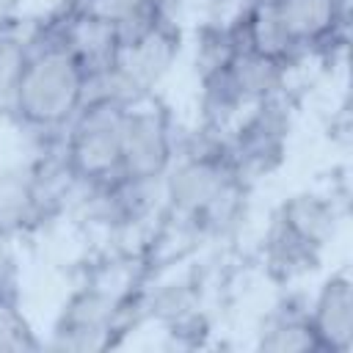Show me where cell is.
Masks as SVG:
<instances>
[{
	"mask_svg": "<svg viewBox=\"0 0 353 353\" xmlns=\"http://www.w3.org/2000/svg\"><path fill=\"white\" fill-rule=\"evenodd\" d=\"M50 28L61 39V44L72 52V58L80 63L83 74L108 69L119 58V50H121L119 30H116V25H110L105 19L72 11V14H63L61 19L50 22Z\"/></svg>",
	"mask_w": 353,
	"mask_h": 353,
	"instance_id": "10",
	"label": "cell"
},
{
	"mask_svg": "<svg viewBox=\"0 0 353 353\" xmlns=\"http://www.w3.org/2000/svg\"><path fill=\"white\" fill-rule=\"evenodd\" d=\"M281 19L303 50L314 52L325 63L334 52H345L347 44V0H281Z\"/></svg>",
	"mask_w": 353,
	"mask_h": 353,
	"instance_id": "5",
	"label": "cell"
},
{
	"mask_svg": "<svg viewBox=\"0 0 353 353\" xmlns=\"http://www.w3.org/2000/svg\"><path fill=\"white\" fill-rule=\"evenodd\" d=\"M30 28L8 17L6 11L0 14V99L11 97V88L17 83V74L22 69L28 41H30Z\"/></svg>",
	"mask_w": 353,
	"mask_h": 353,
	"instance_id": "15",
	"label": "cell"
},
{
	"mask_svg": "<svg viewBox=\"0 0 353 353\" xmlns=\"http://www.w3.org/2000/svg\"><path fill=\"white\" fill-rule=\"evenodd\" d=\"M41 342L36 339L28 317L19 309L14 284L0 287V350L22 353V350H39Z\"/></svg>",
	"mask_w": 353,
	"mask_h": 353,
	"instance_id": "16",
	"label": "cell"
},
{
	"mask_svg": "<svg viewBox=\"0 0 353 353\" xmlns=\"http://www.w3.org/2000/svg\"><path fill=\"white\" fill-rule=\"evenodd\" d=\"M237 52V39L232 22L210 19L196 30V47H193V69L199 83L221 74L229 61Z\"/></svg>",
	"mask_w": 353,
	"mask_h": 353,
	"instance_id": "14",
	"label": "cell"
},
{
	"mask_svg": "<svg viewBox=\"0 0 353 353\" xmlns=\"http://www.w3.org/2000/svg\"><path fill=\"white\" fill-rule=\"evenodd\" d=\"M273 3H281V0H273Z\"/></svg>",
	"mask_w": 353,
	"mask_h": 353,
	"instance_id": "18",
	"label": "cell"
},
{
	"mask_svg": "<svg viewBox=\"0 0 353 353\" xmlns=\"http://www.w3.org/2000/svg\"><path fill=\"white\" fill-rule=\"evenodd\" d=\"M309 325L320 353H350L353 347V281L347 270L331 273L309 303Z\"/></svg>",
	"mask_w": 353,
	"mask_h": 353,
	"instance_id": "8",
	"label": "cell"
},
{
	"mask_svg": "<svg viewBox=\"0 0 353 353\" xmlns=\"http://www.w3.org/2000/svg\"><path fill=\"white\" fill-rule=\"evenodd\" d=\"M273 218L290 229L298 240L309 243L317 251H325L342 226L345 210H342V199H336L334 193H317V190H301L287 196Z\"/></svg>",
	"mask_w": 353,
	"mask_h": 353,
	"instance_id": "9",
	"label": "cell"
},
{
	"mask_svg": "<svg viewBox=\"0 0 353 353\" xmlns=\"http://www.w3.org/2000/svg\"><path fill=\"white\" fill-rule=\"evenodd\" d=\"M121 105L80 108L63 135V160L69 174L85 190L121 179Z\"/></svg>",
	"mask_w": 353,
	"mask_h": 353,
	"instance_id": "3",
	"label": "cell"
},
{
	"mask_svg": "<svg viewBox=\"0 0 353 353\" xmlns=\"http://www.w3.org/2000/svg\"><path fill=\"white\" fill-rule=\"evenodd\" d=\"M320 262H323V251L298 240L290 229H284L276 218H270L268 234L262 240V265L270 273V279L290 284L306 273H314Z\"/></svg>",
	"mask_w": 353,
	"mask_h": 353,
	"instance_id": "13",
	"label": "cell"
},
{
	"mask_svg": "<svg viewBox=\"0 0 353 353\" xmlns=\"http://www.w3.org/2000/svg\"><path fill=\"white\" fill-rule=\"evenodd\" d=\"M176 154V130L171 110L152 94L124 110L121 124V176L163 179Z\"/></svg>",
	"mask_w": 353,
	"mask_h": 353,
	"instance_id": "4",
	"label": "cell"
},
{
	"mask_svg": "<svg viewBox=\"0 0 353 353\" xmlns=\"http://www.w3.org/2000/svg\"><path fill=\"white\" fill-rule=\"evenodd\" d=\"M179 50H182L179 19L160 17L143 36H138L130 44H121L116 66L124 72V77L141 97H152L160 80L176 63Z\"/></svg>",
	"mask_w": 353,
	"mask_h": 353,
	"instance_id": "6",
	"label": "cell"
},
{
	"mask_svg": "<svg viewBox=\"0 0 353 353\" xmlns=\"http://www.w3.org/2000/svg\"><path fill=\"white\" fill-rule=\"evenodd\" d=\"M295 124V102L290 91H279L251 105L229 132V152L237 174L254 185L281 168Z\"/></svg>",
	"mask_w": 353,
	"mask_h": 353,
	"instance_id": "2",
	"label": "cell"
},
{
	"mask_svg": "<svg viewBox=\"0 0 353 353\" xmlns=\"http://www.w3.org/2000/svg\"><path fill=\"white\" fill-rule=\"evenodd\" d=\"M256 347L265 353H320L314 331L309 325V306L295 298L281 301L262 320Z\"/></svg>",
	"mask_w": 353,
	"mask_h": 353,
	"instance_id": "12",
	"label": "cell"
},
{
	"mask_svg": "<svg viewBox=\"0 0 353 353\" xmlns=\"http://www.w3.org/2000/svg\"><path fill=\"white\" fill-rule=\"evenodd\" d=\"M83 69L50 25L30 33L28 52L8 105L19 124L36 132H58L72 124L83 102Z\"/></svg>",
	"mask_w": 353,
	"mask_h": 353,
	"instance_id": "1",
	"label": "cell"
},
{
	"mask_svg": "<svg viewBox=\"0 0 353 353\" xmlns=\"http://www.w3.org/2000/svg\"><path fill=\"white\" fill-rule=\"evenodd\" d=\"M287 72L290 69L281 66L279 61H270L251 50H237L234 58L229 61V66L223 69L243 110H248L251 105H256L279 91H287Z\"/></svg>",
	"mask_w": 353,
	"mask_h": 353,
	"instance_id": "11",
	"label": "cell"
},
{
	"mask_svg": "<svg viewBox=\"0 0 353 353\" xmlns=\"http://www.w3.org/2000/svg\"><path fill=\"white\" fill-rule=\"evenodd\" d=\"M223 3H240V6H243V3H248V0H223Z\"/></svg>",
	"mask_w": 353,
	"mask_h": 353,
	"instance_id": "17",
	"label": "cell"
},
{
	"mask_svg": "<svg viewBox=\"0 0 353 353\" xmlns=\"http://www.w3.org/2000/svg\"><path fill=\"white\" fill-rule=\"evenodd\" d=\"M234 28L237 50H251L256 55H265L270 61H279L281 66L292 69L303 55V50L290 36L281 8L273 0H248L237 8L234 19H229Z\"/></svg>",
	"mask_w": 353,
	"mask_h": 353,
	"instance_id": "7",
	"label": "cell"
}]
</instances>
